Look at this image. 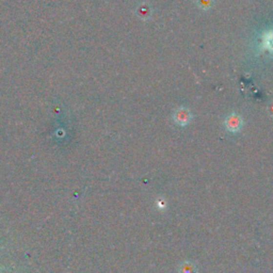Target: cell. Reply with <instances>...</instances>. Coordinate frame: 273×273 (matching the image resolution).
<instances>
[{"instance_id": "obj_1", "label": "cell", "mask_w": 273, "mask_h": 273, "mask_svg": "<svg viewBox=\"0 0 273 273\" xmlns=\"http://www.w3.org/2000/svg\"><path fill=\"white\" fill-rule=\"evenodd\" d=\"M263 46L265 49L273 52V31L266 33V36L263 39Z\"/></svg>"}]
</instances>
